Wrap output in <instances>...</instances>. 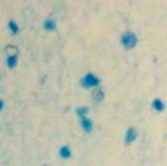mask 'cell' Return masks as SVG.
<instances>
[{
    "label": "cell",
    "mask_w": 167,
    "mask_h": 166,
    "mask_svg": "<svg viewBox=\"0 0 167 166\" xmlns=\"http://www.w3.org/2000/svg\"><path fill=\"white\" fill-rule=\"evenodd\" d=\"M120 43L126 50H132L139 43V38H137V35L134 32L126 31V32H124L123 34L120 35Z\"/></svg>",
    "instance_id": "obj_1"
},
{
    "label": "cell",
    "mask_w": 167,
    "mask_h": 166,
    "mask_svg": "<svg viewBox=\"0 0 167 166\" xmlns=\"http://www.w3.org/2000/svg\"><path fill=\"white\" fill-rule=\"evenodd\" d=\"M80 85L84 89H94L100 85V79L94 73H86L80 81Z\"/></svg>",
    "instance_id": "obj_2"
},
{
    "label": "cell",
    "mask_w": 167,
    "mask_h": 166,
    "mask_svg": "<svg viewBox=\"0 0 167 166\" xmlns=\"http://www.w3.org/2000/svg\"><path fill=\"white\" fill-rule=\"evenodd\" d=\"M137 136H139V132H137V129L135 126H130L126 132H125L124 136V142L126 146H131L132 144L135 142V140L137 139Z\"/></svg>",
    "instance_id": "obj_3"
},
{
    "label": "cell",
    "mask_w": 167,
    "mask_h": 166,
    "mask_svg": "<svg viewBox=\"0 0 167 166\" xmlns=\"http://www.w3.org/2000/svg\"><path fill=\"white\" fill-rule=\"evenodd\" d=\"M80 125H81L82 130L86 133H90L93 129V123L91 121L90 118L88 116H83V117H80Z\"/></svg>",
    "instance_id": "obj_4"
},
{
    "label": "cell",
    "mask_w": 167,
    "mask_h": 166,
    "mask_svg": "<svg viewBox=\"0 0 167 166\" xmlns=\"http://www.w3.org/2000/svg\"><path fill=\"white\" fill-rule=\"evenodd\" d=\"M151 107L152 109L156 110L157 113H163L164 110L166 109V105H165V101L160 98H155L152 102H151Z\"/></svg>",
    "instance_id": "obj_5"
},
{
    "label": "cell",
    "mask_w": 167,
    "mask_h": 166,
    "mask_svg": "<svg viewBox=\"0 0 167 166\" xmlns=\"http://www.w3.org/2000/svg\"><path fill=\"white\" fill-rule=\"evenodd\" d=\"M58 155H59L60 158L63 159H68V158L72 157V149L69 146L65 144V146H61L58 150Z\"/></svg>",
    "instance_id": "obj_6"
},
{
    "label": "cell",
    "mask_w": 167,
    "mask_h": 166,
    "mask_svg": "<svg viewBox=\"0 0 167 166\" xmlns=\"http://www.w3.org/2000/svg\"><path fill=\"white\" fill-rule=\"evenodd\" d=\"M43 29L46 31H48V32H54L57 29V23L54 19H51V18H48L43 23Z\"/></svg>",
    "instance_id": "obj_7"
},
{
    "label": "cell",
    "mask_w": 167,
    "mask_h": 166,
    "mask_svg": "<svg viewBox=\"0 0 167 166\" xmlns=\"http://www.w3.org/2000/svg\"><path fill=\"white\" fill-rule=\"evenodd\" d=\"M92 98H93L94 101H97V102H100V101L103 100V98H105V93L101 89H99V88H94L93 92H92Z\"/></svg>",
    "instance_id": "obj_8"
},
{
    "label": "cell",
    "mask_w": 167,
    "mask_h": 166,
    "mask_svg": "<svg viewBox=\"0 0 167 166\" xmlns=\"http://www.w3.org/2000/svg\"><path fill=\"white\" fill-rule=\"evenodd\" d=\"M7 66H8L9 68H15L18 64V56L17 55H9L7 57Z\"/></svg>",
    "instance_id": "obj_9"
},
{
    "label": "cell",
    "mask_w": 167,
    "mask_h": 166,
    "mask_svg": "<svg viewBox=\"0 0 167 166\" xmlns=\"http://www.w3.org/2000/svg\"><path fill=\"white\" fill-rule=\"evenodd\" d=\"M75 113L78 117H83V116H88V114H89V107H86V106H80V107H77L76 109H75Z\"/></svg>",
    "instance_id": "obj_10"
},
{
    "label": "cell",
    "mask_w": 167,
    "mask_h": 166,
    "mask_svg": "<svg viewBox=\"0 0 167 166\" xmlns=\"http://www.w3.org/2000/svg\"><path fill=\"white\" fill-rule=\"evenodd\" d=\"M8 29L13 34H18L19 33V26H18V24L15 21H9Z\"/></svg>",
    "instance_id": "obj_11"
},
{
    "label": "cell",
    "mask_w": 167,
    "mask_h": 166,
    "mask_svg": "<svg viewBox=\"0 0 167 166\" xmlns=\"http://www.w3.org/2000/svg\"><path fill=\"white\" fill-rule=\"evenodd\" d=\"M4 107H5V102L2 99H0V113L2 112V109H4Z\"/></svg>",
    "instance_id": "obj_12"
}]
</instances>
